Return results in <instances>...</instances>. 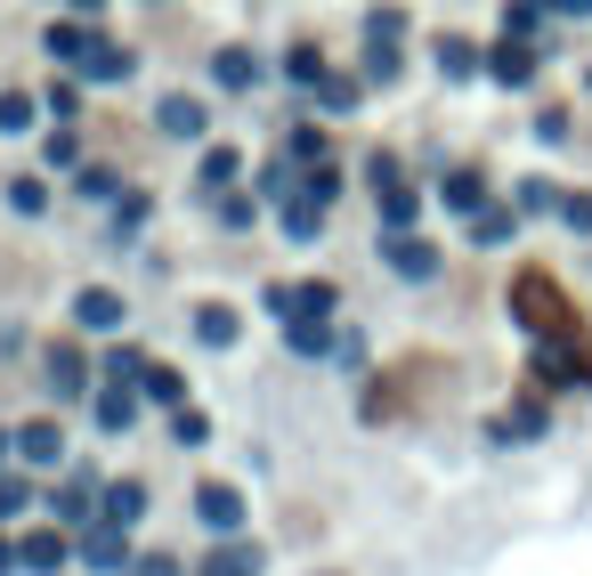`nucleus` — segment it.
<instances>
[{"mask_svg": "<svg viewBox=\"0 0 592 576\" xmlns=\"http://www.w3.org/2000/svg\"><path fill=\"white\" fill-rule=\"evenodd\" d=\"M16 552H25V568H33V576H49V568H66V537H57V528H33V537H25V544H16Z\"/></svg>", "mask_w": 592, "mask_h": 576, "instance_id": "2eb2a0df", "label": "nucleus"}, {"mask_svg": "<svg viewBox=\"0 0 592 576\" xmlns=\"http://www.w3.org/2000/svg\"><path fill=\"white\" fill-rule=\"evenodd\" d=\"M195 576H260V544H236V537H228V544H219Z\"/></svg>", "mask_w": 592, "mask_h": 576, "instance_id": "9b49d317", "label": "nucleus"}, {"mask_svg": "<svg viewBox=\"0 0 592 576\" xmlns=\"http://www.w3.org/2000/svg\"><path fill=\"white\" fill-rule=\"evenodd\" d=\"M439 195H446V212H463V219H479V212H487V179H479V171H446V188H439Z\"/></svg>", "mask_w": 592, "mask_h": 576, "instance_id": "6e6552de", "label": "nucleus"}, {"mask_svg": "<svg viewBox=\"0 0 592 576\" xmlns=\"http://www.w3.org/2000/svg\"><path fill=\"white\" fill-rule=\"evenodd\" d=\"M195 520L212 528V537H236V528H243V496H236L228 479H203L195 487Z\"/></svg>", "mask_w": 592, "mask_h": 576, "instance_id": "f257e3e1", "label": "nucleus"}, {"mask_svg": "<svg viewBox=\"0 0 592 576\" xmlns=\"http://www.w3.org/2000/svg\"><path fill=\"white\" fill-rule=\"evenodd\" d=\"M16 568H25V552H16L9 537H0V576H16Z\"/></svg>", "mask_w": 592, "mask_h": 576, "instance_id": "58836bf2", "label": "nucleus"}, {"mask_svg": "<svg viewBox=\"0 0 592 576\" xmlns=\"http://www.w3.org/2000/svg\"><path fill=\"white\" fill-rule=\"evenodd\" d=\"M98 511H106L114 528H138V520H147V487H138V479H114V487H98Z\"/></svg>", "mask_w": 592, "mask_h": 576, "instance_id": "0eeeda50", "label": "nucleus"}, {"mask_svg": "<svg viewBox=\"0 0 592 576\" xmlns=\"http://www.w3.org/2000/svg\"><path fill=\"white\" fill-rule=\"evenodd\" d=\"M212 74H219V90H252V81H260V57H252V49H219Z\"/></svg>", "mask_w": 592, "mask_h": 576, "instance_id": "dca6fc26", "label": "nucleus"}, {"mask_svg": "<svg viewBox=\"0 0 592 576\" xmlns=\"http://www.w3.org/2000/svg\"><path fill=\"white\" fill-rule=\"evenodd\" d=\"M439 74H446V81H471V74H479V49H471L463 33H446V41H439Z\"/></svg>", "mask_w": 592, "mask_h": 576, "instance_id": "6ab92c4d", "label": "nucleus"}, {"mask_svg": "<svg viewBox=\"0 0 592 576\" xmlns=\"http://www.w3.org/2000/svg\"><path fill=\"white\" fill-rule=\"evenodd\" d=\"M9 203H16V212H41L49 195H41V179H16V188H9Z\"/></svg>", "mask_w": 592, "mask_h": 576, "instance_id": "e433bc0d", "label": "nucleus"}, {"mask_svg": "<svg viewBox=\"0 0 592 576\" xmlns=\"http://www.w3.org/2000/svg\"><path fill=\"white\" fill-rule=\"evenodd\" d=\"M90 49H98L90 25H49V57L57 66H90Z\"/></svg>", "mask_w": 592, "mask_h": 576, "instance_id": "ddd939ff", "label": "nucleus"}, {"mask_svg": "<svg viewBox=\"0 0 592 576\" xmlns=\"http://www.w3.org/2000/svg\"><path fill=\"white\" fill-rule=\"evenodd\" d=\"M293 162H325V131H317V122H300V131H293Z\"/></svg>", "mask_w": 592, "mask_h": 576, "instance_id": "473e14b6", "label": "nucleus"}, {"mask_svg": "<svg viewBox=\"0 0 592 576\" xmlns=\"http://www.w3.org/2000/svg\"><path fill=\"white\" fill-rule=\"evenodd\" d=\"M284 74H293V81H309V90H317V81H325V57L309 49V41H300V49L284 57Z\"/></svg>", "mask_w": 592, "mask_h": 576, "instance_id": "cd10ccee", "label": "nucleus"}, {"mask_svg": "<svg viewBox=\"0 0 592 576\" xmlns=\"http://www.w3.org/2000/svg\"><path fill=\"white\" fill-rule=\"evenodd\" d=\"M553 212H560V219H568V228H577V236H592V195H560Z\"/></svg>", "mask_w": 592, "mask_h": 576, "instance_id": "2f4dec72", "label": "nucleus"}, {"mask_svg": "<svg viewBox=\"0 0 592 576\" xmlns=\"http://www.w3.org/2000/svg\"><path fill=\"white\" fill-rule=\"evenodd\" d=\"M284 341H293V358H325V349H341L325 317H293V325H284Z\"/></svg>", "mask_w": 592, "mask_h": 576, "instance_id": "4468645a", "label": "nucleus"}, {"mask_svg": "<svg viewBox=\"0 0 592 576\" xmlns=\"http://www.w3.org/2000/svg\"><path fill=\"white\" fill-rule=\"evenodd\" d=\"M73 325H81V334H122V293H106V284L73 293Z\"/></svg>", "mask_w": 592, "mask_h": 576, "instance_id": "20e7f679", "label": "nucleus"}, {"mask_svg": "<svg viewBox=\"0 0 592 576\" xmlns=\"http://www.w3.org/2000/svg\"><path fill=\"white\" fill-rule=\"evenodd\" d=\"M16 455L41 463V471H57V463H66V430H57V422H25V430H16Z\"/></svg>", "mask_w": 592, "mask_h": 576, "instance_id": "423d86ee", "label": "nucleus"}, {"mask_svg": "<svg viewBox=\"0 0 592 576\" xmlns=\"http://www.w3.org/2000/svg\"><path fill=\"white\" fill-rule=\"evenodd\" d=\"M269 308H276V317L284 325H293V317H333V284H269Z\"/></svg>", "mask_w": 592, "mask_h": 576, "instance_id": "f03ea898", "label": "nucleus"}, {"mask_svg": "<svg viewBox=\"0 0 592 576\" xmlns=\"http://www.w3.org/2000/svg\"><path fill=\"white\" fill-rule=\"evenodd\" d=\"M130 66H138L130 49H114V41H98V49H90V66H81V74H90V81H130Z\"/></svg>", "mask_w": 592, "mask_h": 576, "instance_id": "412c9836", "label": "nucleus"}, {"mask_svg": "<svg viewBox=\"0 0 592 576\" xmlns=\"http://www.w3.org/2000/svg\"><path fill=\"white\" fill-rule=\"evenodd\" d=\"M414 212H422V195H406V188H382V228H390V236H406V228H414Z\"/></svg>", "mask_w": 592, "mask_h": 576, "instance_id": "4be33fe9", "label": "nucleus"}, {"mask_svg": "<svg viewBox=\"0 0 592 576\" xmlns=\"http://www.w3.org/2000/svg\"><path fill=\"white\" fill-rule=\"evenodd\" d=\"M544 9H560V16H592V0H544Z\"/></svg>", "mask_w": 592, "mask_h": 576, "instance_id": "ea45409f", "label": "nucleus"}, {"mask_svg": "<svg viewBox=\"0 0 592 576\" xmlns=\"http://www.w3.org/2000/svg\"><path fill=\"white\" fill-rule=\"evenodd\" d=\"M130 415H138V398H130V382H114L106 398H98V430H130Z\"/></svg>", "mask_w": 592, "mask_h": 576, "instance_id": "5701e85b", "label": "nucleus"}, {"mask_svg": "<svg viewBox=\"0 0 592 576\" xmlns=\"http://www.w3.org/2000/svg\"><path fill=\"white\" fill-rule=\"evenodd\" d=\"M49 162H57V171H73V162H81V147H73V131H49Z\"/></svg>", "mask_w": 592, "mask_h": 576, "instance_id": "f704fd0d", "label": "nucleus"}, {"mask_svg": "<svg viewBox=\"0 0 592 576\" xmlns=\"http://www.w3.org/2000/svg\"><path fill=\"white\" fill-rule=\"evenodd\" d=\"M138 389H147L155 406H187V382H179L171 365H147V382H138Z\"/></svg>", "mask_w": 592, "mask_h": 576, "instance_id": "b1692460", "label": "nucleus"}, {"mask_svg": "<svg viewBox=\"0 0 592 576\" xmlns=\"http://www.w3.org/2000/svg\"><path fill=\"white\" fill-rule=\"evenodd\" d=\"M195 341H212V349H228V341H236V308H219V301H203V308H195Z\"/></svg>", "mask_w": 592, "mask_h": 576, "instance_id": "aec40b11", "label": "nucleus"}, {"mask_svg": "<svg viewBox=\"0 0 592 576\" xmlns=\"http://www.w3.org/2000/svg\"><path fill=\"white\" fill-rule=\"evenodd\" d=\"M471 236H479V244H512V212H479Z\"/></svg>", "mask_w": 592, "mask_h": 576, "instance_id": "7c9ffc66", "label": "nucleus"}, {"mask_svg": "<svg viewBox=\"0 0 592 576\" xmlns=\"http://www.w3.org/2000/svg\"><path fill=\"white\" fill-rule=\"evenodd\" d=\"M325 228V195H309V188H293V203H284V236L293 244H309Z\"/></svg>", "mask_w": 592, "mask_h": 576, "instance_id": "1a4fd4ad", "label": "nucleus"}, {"mask_svg": "<svg viewBox=\"0 0 592 576\" xmlns=\"http://www.w3.org/2000/svg\"><path fill=\"white\" fill-rule=\"evenodd\" d=\"M487 74H496L503 90H527V81H536V49H527L520 33H503L496 49H487Z\"/></svg>", "mask_w": 592, "mask_h": 576, "instance_id": "7ed1b4c3", "label": "nucleus"}, {"mask_svg": "<svg viewBox=\"0 0 592 576\" xmlns=\"http://www.w3.org/2000/svg\"><path fill=\"white\" fill-rule=\"evenodd\" d=\"M81 382H90L81 349H49V389H57V398H81Z\"/></svg>", "mask_w": 592, "mask_h": 576, "instance_id": "f3484780", "label": "nucleus"}, {"mask_svg": "<svg viewBox=\"0 0 592 576\" xmlns=\"http://www.w3.org/2000/svg\"><path fill=\"white\" fill-rule=\"evenodd\" d=\"M236 171H243V155H236V147H212V155H203V188H228Z\"/></svg>", "mask_w": 592, "mask_h": 576, "instance_id": "a878e982", "label": "nucleus"}, {"mask_svg": "<svg viewBox=\"0 0 592 576\" xmlns=\"http://www.w3.org/2000/svg\"><path fill=\"white\" fill-rule=\"evenodd\" d=\"M171 439L179 447H203V439H212V422H203L195 406H171Z\"/></svg>", "mask_w": 592, "mask_h": 576, "instance_id": "bb28decb", "label": "nucleus"}, {"mask_svg": "<svg viewBox=\"0 0 592 576\" xmlns=\"http://www.w3.org/2000/svg\"><path fill=\"white\" fill-rule=\"evenodd\" d=\"M106 382H147V358H138V349H114V358H106Z\"/></svg>", "mask_w": 592, "mask_h": 576, "instance_id": "c756f323", "label": "nucleus"}, {"mask_svg": "<svg viewBox=\"0 0 592 576\" xmlns=\"http://www.w3.org/2000/svg\"><path fill=\"white\" fill-rule=\"evenodd\" d=\"M130 576H187V568H179L171 552H147V561H130Z\"/></svg>", "mask_w": 592, "mask_h": 576, "instance_id": "c9c22d12", "label": "nucleus"}, {"mask_svg": "<svg viewBox=\"0 0 592 576\" xmlns=\"http://www.w3.org/2000/svg\"><path fill=\"white\" fill-rule=\"evenodd\" d=\"M317 106H325V114H350V106H357V81H350V74H325V81H317Z\"/></svg>", "mask_w": 592, "mask_h": 576, "instance_id": "393cba45", "label": "nucleus"}, {"mask_svg": "<svg viewBox=\"0 0 592 576\" xmlns=\"http://www.w3.org/2000/svg\"><path fill=\"white\" fill-rule=\"evenodd\" d=\"M33 122V98L25 90H0V131H25Z\"/></svg>", "mask_w": 592, "mask_h": 576, "instance_id": "c85d7f7f", "label": "nucleus"}, {"mask_svg": "<svg viewBox=\"0 0 592 576\" xmlns=\"http://www.w3.org/2000/svg\"><path fill=\"white\" fill-rule=\"evenodd\" d=\"M155 122H162L171 138H203V131H212V114H203V98H187V90H171V98H162V106H155Z\"/></svg>", "mask_w": 592, "mask_h": 576, "instance_id": "39448f33", "label": "nucleus"}, {"mask_svg": "<svg viewBox=\"0 0 592 576\" xmlns=\"http://www.w3.org/2000/svg\"><path fill=\"white\" fill-rule=\"evenodd\" d=\"M90 496H98V487H90V471H73V479L49 496V511H57V520H90Z\"/></svg>", "mask_w": 592, "mask_h": 576, "instance_id": "a211bd4d", "label": "nucleus"}, {"mask_svg": "<svg viewBox=\"0 0 592 576\" xmlns=\"http://www.w3.org/2000/svg\"><path fill=\"white\" fill-rule=\"evenodd\" d=\"M382 260H390L398 276H431L439 269V252H431V244H414V236H390V244H382Z\"/></svg>", "mask_w": 592, "mask_h": 576, "instance_id": "9d476101", "label": "nucleus"}, {"mask_svg": "<svg viewBox=\"0 0 592 576\" xmlns=\"http://www.w3.org/2000/svg\"><path fill=\"white\" fill-rule=\"evenodd\" d=\"M406 33V16L398 9H382V16H365V41H398Z\"/></svg>", "mask_w": 592, "mask_h": 576, "instance_id": "72a5a7b5", "label": "nucleus"}, {"mask_svg": "<svg viewBox=\"0 0 592 576\" xmlns=\"http://www.w3.org/2000/svg\"><path fill=\"white\" fill-rule=\"evenodd\" d=\"M9 511H25V479H9V471H0V520H9Z\"/></svg>", "mask_w": 592, "mask_h": 576, "instance_id": "4c0bfd02", "label": "nucleus"}, {"mask_svg": "<svg viewBox=\"0 0 592 576\" xmlns=\"http://www.w3.org/2000/svg\"><path fill=\"white\" fill-rule=\"evenodd\" d=\"M66 9H81V16H98V9H106V0H66Z\"/></svg>", "mask_w": 592, "mask_h": 576, "instance_id": "a19ab883", "label": "nucleus"}, {"mask_svg": "<svg viewBox=\"0 0 592 576\" xmlns=\"http://www.w3.org/2000/svg\"><path fill=\"white\" fill-rule=\"evenodd\" d=\"M122 537H130V528H98V537L90 544H81V561H90V568H130V544H122Z\"/></svg>", "mask_w": 592, "mask_h": 576, "instance_id": "f8f14e48", "label": "nucleus"}, {"mask_svg": "<svg viewBox=\"0 0 592 576\" xmlns=\"http://www.w3.org/2000/svg\"><path fill=\"white\" fill-rule=\"evenodd\" d=\"M584 81H592V74H584Z\"/></svg>", "mask_w": 592, "mask_h": 576, "instance_id": "79ce46f5", "label": "nucleus"}]
</instances>
